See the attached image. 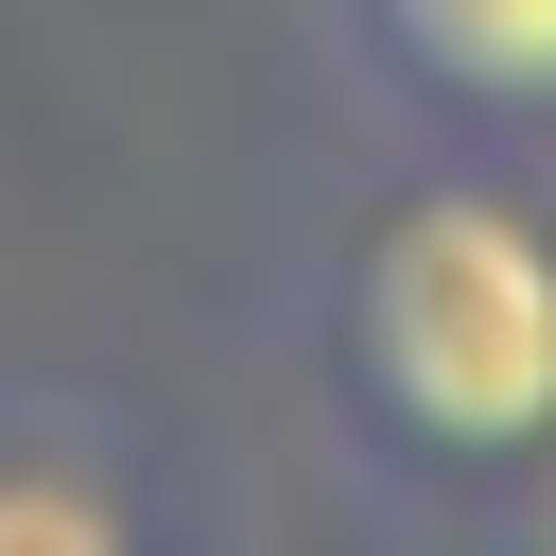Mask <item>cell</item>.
Instances as JSON below:
<instances>
[{
	"instance_id": "1",
	"label": "cell",
	"mask_w": 556,
	"mask_h": 556,
	"mask_svg": "<svg viewBox=\"0 0 556 556\" xmlns=\"http://www.w3.org/2000/svg\"><path fill=\"white\" fill-rule=\"evenodd\" d=\"M330 382L434 486L556 469V208L504 174H400L330 278Z\"/></svg>"
},
{
	"instance_id": "2",
	"label": "cell",
	"mask_w": 556,
	"mask_h": 556,
	"mask_svg": "<svg viewBox=\"0 0 556 556\" xmlns=\"http://www.w3.org/2000/svg\"><path fill=\"white\" fill-rule=\"evenodd\" d=\"M365 70L469 139H556V0H348Z\"/></svg>"
},
{
	"instance_id": "3",
	"label": "cell",
	"mask_w": 556,
	"mask_h": 556,
	"mask_svg": "<svg viewBox=\"0 0 556 556\" xmlns=\"http://www.w3.org/2000/svg\"><path fill=\"white\" fill-rule=\"evenodd\" d=\"M139 539V486L87 452V417H17L0 434V556H104Z\"/></svg>"
}]
</instances>
